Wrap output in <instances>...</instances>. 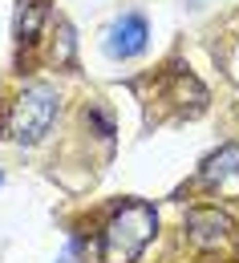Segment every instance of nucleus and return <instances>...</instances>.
<instances>
[{"label":"nucleus","mask_w":239,"mask_h":263,"mask_svg":"<svg viewBox=\"0 0 239 263\" xmlns=\"http://www.w3.org/2000/svg\"><path fill=\"white\" fill-rule=\"evenodd\" d=\"M199 182H203V186H227V182H239V146L215 150V154L203 162V170H199Z\"/></svg>","instance_id":"obj_5"},{"label":"nucleus","mask_w":239,"mask_h":263,"mask_svg":"<svg viewBox=\"0 0 239 263\" xmlns=\"http://www.w3.org/2000/svg\"><path fill=\"white\" fill-rule=\"evenodd\" d=\"M158 215L146 202H126L122 211H114V219L102 231V259L105 263H134L142 247L154 239Z\"/></svg>","instance_id":"obj_1"},{"label":"nucleus","mask_w":239,"mask_h":263,"mask_svg":"<svg viewBox=\"0 0 239 263\" xmlns=\"http://www.w3.org/2000/svg\"><path fill=\"white\" fill-rule=\"evenodd\" d=\"M53 118H57V93L36 81V85H25V93L12 101V114H8V122H4V130H8L12 142L33 146V142H41V138L49 134Z\"/></svg>","instance_id":"obj_2"},{"label":"nucleus","mask_w":239,"mask_h":263,"mask_svg":"<svg viewBox=\"0 0 239 263\" xmlns=\"http://www.w3.org/2000/svg\"><path fill=\"white\" fill-rule=\"evenodd\" d=\"M146 36H150V29H146V16H142V12H126V16H122V21L109 29L105 53H109V57H118V61L138 57V53L146 49Z\"/></svg>","instance_id":"obj_3"},{"label":"nucleus","mask_w":239,"mask_h":263,"mask_svg":"<svg viewBox=\"0 0 239 263\" xmlns=\"http://www.w3.org/2000/svg\"><path fill=\"white\" fill-rule=\"evenodd\" d=\"M45 12H49V0H16V21H12L16 41H36L41 25H45Z\"/></svg>","instance_id":"obj_6"},{"label":"nucleus","mask_w":239,"mask_h":263,"mask_svg":"<svg viewBox=\"0 0 239 263\" xmlns=\"http://www.w3.org/2000/svg\"><path fill=\"white\" fill-rule=\"evenodd\" d=\"M187 231L199 247H219L235 235V223L223 211H187Z\"/></svg>","instance_id":"obj_4"}]
</instances>
